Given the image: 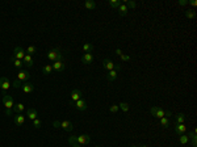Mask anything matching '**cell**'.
<instances>
[{
  "mask_svg": "<svg viewBox=\"0 0 197 147\" xmlns=\"http://www.w3.org/2000/svg\"><path fill=\"white\" fill-rule=\"evenodd\" d=\"M69 142L70 145H75V143H78V145L83 146V145H88L89 142H91V137H89L88 134H81V135H76V137H70L69 138Z\"/></svg>",
  "mask_w": 197,
  "mask_h": 147,
  "instance_id": "6da1fadb",
  "label": "cell"
},
{
  "mask_svg": "<svg viewBox=\"0 0 197 147\" xmlns=\"http://www.w3.org/2000/svg\"><path fill=\"white\" fill-rule=\"evenodd\" d=\"M47 58L51 62H57V61L63 59V54H62V51L59 49H51L47 51Z\"/></svg>",
  "mask_w": 197,
  "mask_h": 147,
  "instance_id": "7a4b0ae2",
  "label": "cell"
},
{
  "mask_svg": "<svg viewBox=\"0 0 197 147\" xmlns=\"http://www.w3.org/2000/svg\"><path fill=\"white\" fill-rule=\"evenodd\" d=\"M1 101H3V105L5 106V109H13V106H15V101H13V97L11 95H4Z\"/></svg>",
  "mask_w": 197,
  "mask_h": 147,
  "instance_id": "3957f363",
  "label": "cell"
},
{
  "mask_svg": "<svg viewBox=\"0 0 197 147\" xmlns=\"http://www.w3.org/2000/svg\"><path fill=\"white\" fill-rule=\"evenodd\" d=\"M150 113H151L153 117L159 118V120H160V118H163V117H166V110L162 109V108H158V106H151Z\"/></svg>",
  "mask_w": 197,
  "mask_h": 147,
  "instance_id": "277c9868",
  "label": "cell"
},
{
  "mask_svg": "<svg viewBox=\"0 0 197 147\" xmlns=\"http://www.w3.org/2000/svg\"><path fill=\"white\" fill-rule=\"evenodd\" d=\"M13 56H15L16 59H20V61H22V59L25 58V55H26V53H25V50L22 49V47H15V50H13Z\"/></svg>",
  "mask_w": 197,
  "mask_h": 147,
  "instance_id": "5b68a950",
  "label": "cell"
},
{
  "mask_svg": "<svg viewBox=\"0 0 197 147\" xmlns=\"http://www.w3.org/2000/svg\"><path fill=\"white\" fill-rule=\"evenodd\" d=\"M51 66H53V70H54V71H57V72H62L64 69H66V64H64V61H63V59L54 62Z\"/></svg>",
  "mask_w": 197,
  "mask_h": 147,
  "instance_id": "8992f818",
  "label": "cell"
},
{
  "mask_svg": "<svg viewBox=\"0 0 197 147\" xmlns=\"http://www.w3.org/2000/svg\"><path fill=\"white\" fill-rule=\"evenodd\" d=\"M59 128H62L63 130H66V131H72V130H74V123H72L71 121L64 120V121H61V122H59Z\"/></svg>",
  "mask_w": 197,
  "mask_h": 147,
  "instance_id": "52a82bcc",
  "label": "cell"
},
{
  "mask_svg": "<svg viewBox=\"0 0 197 147\" xmlns=\"http://www.w3.org/2000/svg\"><path fill=\"white\" fill-rule=\"evenodd\" d=\"M11 88V81L8 80V78H0V89L3 92H7Z\"/></svg>",
  "mask_w": 197,
  "mask_h": 147,
  "instance_id": "ba28073f",
  "label": "cell"
},
{
  "mask_svg": "<svg viewBox=\"0 0 197 147\" xmlns=\"http://www.w3.org/2000/svg\"><path fill=\"white\" fill-rule=\"evenodd\" d=\"M80 61L83 62L84 64H91V63H94L95 58H94V55H92V53H86V54L81 55Z\"/></svg>",
  "mask_w": 197,
  "mask_h": 147,
  "instance_id": "9c48e42d",
  "label": "cell"
},
{
  "mask_svg": "<svg viewBox=\"0 0 197 147\" xmlns=\"http://www.w3.org/2000/svg\"><path fill=\"white\" fill-rule=\"evenodd\" d=\"M114 67H116V64H114L111 59L106 58L103 61V69L105 70V71H112V70H114Z\"/></svg>",
  "mask_w": 197,
  "mask_h": 147,
  "instance_id": "30bf717a",
  "label": "cell"
},
{
  "mask_svg": "<svg viewBox=\"0 0 197 147\" xmlns=\"http://www.w3.org/2000/svg\"><path fill=\"white\" fill-rule=\"evenodd\" d=\"M21 89H22L24 93H32L33 91H34V86H33L30 81H25V83H22Z\"/></svg>",
  "mask_w": 197,
  "mask_h": 147,
  "instance_id": "8fae6325",
  "label": "cell"
},
{
  "mask_svg": "<svg viewBox=\"0 0 197 147\" xmlns=\"http://www.w3.org/2000/svg\"><path fill=\"white\" fill-rule=\"evenodd\" d=\"M13 122L16 123L17 126H21L25 123V116L22 113H17L16 116H13Z\"/></svg>",
  "mask_w": 197,
  "mask_h": 147,
  "instance_id": "7c38bea8",
  "label": "cell"
},
{
  "mask_svg": "<svg viewBox=\"0 0 197 147\" xmlns=\"http://www.w3.org/2000/svg\"><path fill=\"white\" fill-rule=\"evenodd\" d=\"M17 79L21 81H26L30 79V74L28 71H24V70H20L19 74H17Z\"/></svg>",
  "mask_w": 197,
  "mask_h": 147,
  "instance_id": "4fadbf2b",
  "label": "cell"
},
{
  "mask_svg": "<svg viewBox=\"0 0 197 147\" xmlns=\"http://www.w3.org/2000/svg\"><path fill=\"white\" fill-rule=\"evenodd\" d=\"M74 106H75V108H76L78 110H80V112H84V110L87 109V103H86V100L80 98V100H78L76 103L74 104Z\"/></svg>",
  "mask_w": 197,
  "mask_h": 147,
  "instance_id": "5bb4252c",
  "label": "cell"
},
{
  "mask_svg": "<svg viewBox=\"0 0 197 147\" xmlns=\"http://www.w3.org/2000/svg\"><path fill=\"white\" fill-rule=\"evenodd\" d=\"M71 101H74V103H76L78 100H80V98H83V93H81L80 89H74V91L71 92Z\"/></svg>",
  "mask_w": 197,
  "mask_h": 147,
  "instance_id": "9a60e30c",
  "label": "cell"
},
{
  "mask_svg": "<svg viewBox=\"0 0 197 147\" xmlns=\"http://www.w3.org/2000/svg\"><path fill=\"white\" fill-rule=\"evenodd\" d=\"M37 116H38V113H37V110H36L34 108H29V109L26 110V117L29 118L30 121L36 120V118H37Z\"/></svg>",
  "mask_w": 197,
  "mask_h": 147,
  "instance_id": "2e32d148",
  "label": "cell"
},
{
  "mask_svg": "<svg viewBox=\"0 0 197 147\" xmlns=\"http://www.w3.org/2000/svg\"><path fill=\"white\" fill-rule=\"evenodd\" d=\"M175 131H176V134H179V135L184 134V133L187 131V126H185L184 123H175Z\"/></svg>",
  "mask_w": 197,
  "mask_h": 147,
  "instance_id": "e0dca14e",
  "label": "cell"
},
{
  "mask_svg": "<svg viewBox=\"0 0 197 147\" xmlns=\"http://www.w3.org/2000/svg\"><path fill=\"white\" fill-rule=\"evenodd\" d=\"M116 79H117V71H116V70L108 71V74H106V80H108V81H114Z\"/></svg>",
  "mask_w": 197,
  "mask_h": 147,
  "instance_id": "ac0fdd59",
  "label": "cell"
},
{
  "mask_svg": "<svg viewBox=\"0 0 197 147\" xmlns=\"http://www.w3.org/2000/svg\"><path fill=\"white\" fill-rule=\"evenodd\" d=\"M11 63H13V66L17 67V69H20V70H21V67L24 66L22 61H20V59H16L13 55H11Z\"/></svg>",
  "mask_w": 197,
  "mask_h": 147,
  "instance_id": "d6986e66",
  "label": "cell"
},
{
  "mask_svg": "<svg viewBox=\"0 0 197 147\" xmlns=\"http://www.w3.org/2000/svg\"><path fill=\"white\" fill-rule=\"evenodd\" d=\"M22 63H24L26 67H33V59H32V55H29V54L25 55V58L22 59Z\"/></svg>",
  "mask_w": 197,
  "mask_h": 147,
  "instance_id": "ffe728a7",
  "label": "cell"
},
{
  "mask_svg": "<svg viewBox=\"0 0 197 147\" xmlns=\"http://www.w3.org/2000/svg\"><path fill=\"white\" fill-rule=\"evenodd\" d=\"M24 110H25V105L22 103L15 104V106H13V112H16V113H22Z\"/></svg>",
  "mask_w": 197,
  "mask_h": 147,
  "instance_id": "44dd1931",
  "label": "cell"
},
{
  "mask_svg": "<svg viewBox=\"0 0 197 147\" xmlns=\"http://www.w3.org/2000/svg\"><path fill=\"white\" fill-rule=\"evenodd\" d=\"M94 45L92 44H89V42H87V44H84L83 45V51H84V54H86V53H92L94 51Z\"/></svg>",
  "mask_w": 197,
  "mask_h": 147,
  "instance_id": "7402d4cb",
  "label": "cell"
},
{
  "mask_svg": "<svg viewBox=\"0 0 197 147\" xmlns=\"http://www.w3.org/2000/svg\"><path fill=\"white\" fill-rule=\"evenodd\" d=\"M121 4H122L121 0H109V5H111V8H113V9H118Z\"/></svg>",
  "mask_w": 197,
  "mask_h": 147,
  "instance_id": "603a6c76",
  "label": "cell"
},
{
  "mask_svg": "<svg viewBox=\"0 0 197 147\" xmlns=\"http://www.w3.org/2000/svg\"><path fill=\"white\" fill-rule=\"evenodd\" d=\"M185 120H187V117H185V114H183V113H179V114L175 117V123H184Z\"/></svg>",
  "mask_w": 197,
  "mask_h": 147,
  "instance_id": "cb8c5ba5",
  "label": "cell"
},
{
  "mask_svg": "<svg viewBox=\"0 0 197 147\" xmlns=\"http://www.w3.org/2000/svg\"><path fill=\"white\" fill-rule=\"evenodd\" d=\"M84 7H86L87 9H95V8H96V3H95L94 0H87V1L84 3Z\"/></svg>",
  "mask_w": 197,
  "mask_h": 147,
  "instance_id": "d4e9b609",
  "label": "cell"
},
{
  "mask_svg": "<svg viewBox=\"0 0 197 147\" xmlns=\"http://www.w3.org/2000/svg\"><path fill=\"white\" fill-rule=\"evenodd\" d=\"M117 11H118V12H120V15H121V16H126V15H128V11H129V8L126 7L125 4H121V5H120V8H118Z\"/></svg>",
  "mask_w": 197,
  "mask_h": 147,
  "instance_id": "484cf974",
  "label": "cell"
},
{
  "mask_svg": "<svg viewBox=\"0 0 197 147\" xmlns=\"http://www.w3.org/2000/svg\"><path fill=\"white\" fill-rule=\"evenodd\" d=\"M51 72H53L51 64H46V66H44V69H42V74H44V75H50Z\"/></svg>",
  "mask_w": 197,
  "mask_h": 147,
  "instance_id": "4316f807",
  "label": "cell"
},
{
  "mask_svg": "<svg viewBox=\"0 0 197 147\" xmlns=\"http://www.w3.org/2000/svg\"><path fill=\"white\" fill-rule=\"evenodd\" d=\"M188 137H189V139H192V146H193V147H196V146H197V137H196V129L193 130V131L191 133V134L188 135Z\"/></svg>",
  "mask_w": 197,
  "mask_h": 147,
  "instance_id": "83f0119b",
  "label": "cell"
},
{
  "mask_svg": "<svg viewBox=\"0 0 197 147\" xmlns=\"http://www.w3.org/2000/svg\"><path fill=\"white\" fill-rule=\"evenodd\" d=\"M179 142L181 143V145H185V143L189 142V137H188V135H185V134H181L179 137Z\"/></svg>",
  "mask_w": 197,
  "mask_h": 147,
  "instance_id": "f1b7e54d",
  "label": "cell"
},
{
  "mask_svg": "<svg viewBox=\"0 0 197 147\" xmlns=\"http://www.w3.org/2000/svg\"><path fill=\"white\" fill-rule=\"evenodd\" d=\"M160 125H162L164 129H167L168 126H170V120H168L167 117H163V118H160Z\"/></svg>",
  "mask_w": 197,
  "mask_h": 147,
  "instance_id": "f546056e",
  "label": "cell"
},
{
  "mask_svg": "<svg viewBox=\"0 0 197 147\" xmlns=\"http://www.w3.org/2000/svg\"><path fill=\"white\" fill-rule=\"evenodd\" d=\"M25 53H26V54H29V55H33V54H36V53H37V47L32 45V46H29L26 50H25Z\"/></svg>",
  "mask_w": 197,
  "mask_h": 147,
  "instance_id": "4dcf8cb0",
  "label": "cell"
},
{
  "mask_svg": "<svg viewBox=\"0 0 197 147\" xmlns=\"http://www.w3.org/2000/svg\"><path fill=\"white\" fill-rule=\"evenodd\" d=\"M123 4H125L128 8H136L137 7V3L136 1H131V0H125V1H123Z\"/></svg>",
  "mask_w": 197,
  "mask_h": 147,
  "instance_id": "1f68e13d",
  "label": "cell"
},
{
  "mask_svg": "<svg viewBox=\"0 0 197 147\" xmlns=\"http://www.w3.org/2000/svg\"><path fill=\"white\" fill-rule=\"evenodd\" d=\"M185 16L189 20H193V19H196V12L195 11H185Z\"/></svg>",
  "mask_w": 197,
  "mask_h": 147,
  "instance_id": "d6a6232c",
  "label": "cell"
},
{
  "mask_svg": "<svg viewBox=\"0 0 197 147\" xmlns=\"http://www.w3.org/2000/svg\"><path fill=\"white\" fill-rule=\"evenodd\" d=\"M118 106H120V109L122 110V112H125V113L129 110V104L128 103H120V104H118Z\"/></svg>",
  "mask_w": 197,
  "mask_h": 147,
  "instance_id": "836d02e7",
  "label": "cell"
},
{
  "mask_svg": "<svg viewBox=\"0 0 197 147\" xmlns=\"http://www.w3.org/2000/svg\"><path fill=\"white\" fill-rule=\"evenodd\" d=\"M41 125H42V121L39 120L38 117L36 118V120H33V126H34L36 129H39V128H41Z\"/></svg>",
  "mask_w": 197,
  "mask_h": 147,
  "instance_id": "e575fe53",
  "label": "cell"
},
{
  "mask_svg": "<svg viewBox=\"0 0 197 147\" xmlns=\"http://www.w3.org/2000/svg\"><path fill=\"white\" fill-rule=\"evenodd\" d=\"M118 109H120V106L116 105V104H114V105H112L111 108H109V110H111V113H117V112H118Z\"/></svg>",
  "mask_w": 197,
  "mask_h": 147,
  "instance_id": "d590c367",
  "label": "cell"
},
{
  "mask_svg": "<svg viewBox=\"0 0 197 147\" xmlns=\"http://www.w3.org/2000/svg\"><path fill=\"white\" fill-rule=\"evenodd\" d=\"M12 86L15 87V88H19V87H21V86H22V81H21V80H19V79H17V80H15V81L12 83Z\"/></svg>",
  "mask_w": 197,
  "mask_h": 147,
  "instance_id": "8d00e7d4",
  "label": "cell"
},
{
  "mask_svg": "<svg viewBox=\"0 0 197 147\" xmlns=\"http://www.w3.org/2000/svg\"><path fill=\"white\" fill-rule=\"evenodd\" d=\"M130 59H131L130 56L126 55V54H122V55H121V61H122V62H129Z\"/></svg>",
  "mask_w": 197,
  "mask_h": 147,
  "instance_id": "74e56055",
  "label": "cell"
},
{
  "mask_svg": "<svg viewBox=\"0 0 197 147\" xmlns=\"http://www.w3.org/2000/svg\"><path fill=\"white\" fill-rule=\"evenodd\" d=\"M5 114H7L8 117H11V116H13V109H5Z\"/></svg>",
  "mask_w": 197,
  "mask_h": 147,
  "instance_id": "f35d334b",
  "label": "cell"
},
{
  "mask_svg": "<svg viewBox=\"0 0 197 147\" xmlns=\"http://www.w3.org/2000/svg\"><path fill=\"white\" fill-rule=\"evenodd\" d=\"M189 0H179V5H187Z\"/></svg>",
  "mask_w": 197,
  "mask_h": 147,
  "instance_id": "ab89813d",
  "label": "cell"
},
{
  "mask_svg": "<svg viewBox=\"0 0 197 147\" xmlns=\"http://www.w3.org/2000/svg\"><path fill=\"white\" fill-rule=\"evenodd\" d=\"M188 4H191V5H193V7H196V5H197V1H196V0H191V1H188Z\"/></svg>",
  "mask_w": 197,
  "mask_h": 147,
  "instance_id": "60d3db41",
  "label": "cell"
},
{
  "mask_svg": "<svg viewBox=\"0 0 197 147\" xmlns=\"http://www.w3.org/2000/svg\"><path fill=\"white\" fill-rule=\"evenodd\" d=\"M116 54L121 56V55H122V54H123V53H122V50H121V49H116Z\"/></svg>",
  "mask_w": 197,
  "mask_h": 147,
  "instance_id": "b9f144b4",
  "label": "cell"
},
{
  "mask_svg": "<svg viewBox=\"0 0 197 147\" xmlns=\"http://www.w3.org/2000/svg\"><path fill=\"white\" fill-rule=\"evenodd\" d=\"M171 114H172V113H171V112H170V110H166V117H167V118H168V117H170V116H171Z\"/></svg>",
  "mask_w": 197,
  "mask_h": 147,
  "instance_id": "7bdbcfd3",
  "label": "cell"
},
{
  "mask_svg": "<svg viewBox=\"0 0 197 147\" xmlns=\"http://www.w3.org/2000/svg\"><path fill=\"white\" fill-rule=\"evenodd\" d=\"M71 147H81V146L78 145V143H75V145H71Z\"/></svg>",
  "mask_w": 197,
  "mask_h": 147,
  "instance_id": "ee69618b",
  "label": "cell"
},
{
  "mask_svg": "<svg viewBox=\"0 0 197 147\" xmlns=\"http://www.w3.org/2000/svg\"><path fill=\"white\" fill-rule=\"evenodd\" d=\"M128 147H138V146H136V145H130V146H128Z\"/></svg>",
  "mask_w": 197,
  "mask_h": 147,
  "instance_id": "f6af8a7d",
  "label": "cell"
},
{
  "mask_svg": "<svg viewBox=\"0 0 197 147\" xmlns=\"http://www.w3.org/2000/svg\"><path fill=\"white\" fill-rule=\"evenodd\" d=\"M138 147H147L146 145H141V146H138Z\"/></svg>",
  "mask_w": 197,
  "mask_h": 147,
  "instance_id": "bcb514c9",
  "label": "cell"
},
{
  "mask_svg": "<svg viewBox=\"0 0 197 147\" xmlns=\"http://www.w3.org/2000/svg\"><path fill=\"white\" fill-rule=\"evenodd\" d=\"M95 147H100V146H95Z\"/></svg>",
  "mask_w": 197,
  "mask_h": 147,
  "instance_id": "7dc6e473",
  "label": "cell"
}]
</instances>
